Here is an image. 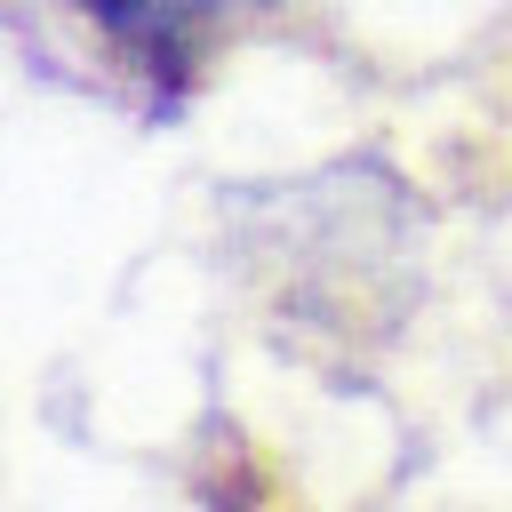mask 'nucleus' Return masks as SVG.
<instances>
[{"instance_id": "1", "label": "nucleus", "mask_w": 512, "mask_h": 512, "mask_svg": "<svg viewBox=\"0 0 512 512\" xmlns=\"http://www.w3.org/2000/svg\"><path fill=\"white\" fill-rule=\"evenodd\" d=\"M80 8H88L96 32L112 40V56L168 104V96H184V80H192V40H200L216 16L264 8V0H80Z\"/></svg>"}, {"instance_id": "2", "label": "nucleus", "mask_w": 512, "mask_h": 512, "mask_svg": "<svg viewBox=\"0 0 512 512\" xmlns=\"http://www.w3.org/2000/svg\"><path fill=\"white\" fill-rule=\"evenodd\" d=\"M208 512H248L240 496H224V488H208Z\"/></svg>"}]
</instances>
